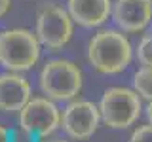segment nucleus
<instances>
[{"label":"nucleus","instance_id":"1","mask_svg":"<svg viewBox=\"0 0 152 142\" xmlns=\"http://www.w3.org/2000/svg\"><path fill=\"white\" fill-rule=\"evenodd\" d=\"M131 44L120 30L104 28L91 38L88 46L89 64L101 74H118L131 63Z\"/></svg>","mask_w":152,"mask_h":142},{"label":"nucleus","instance_id":"2","mask_svg":"<svg viewBox=\"0 0 152 142\" xmlns=\"http://www.w3.org/2000/svg\"><path fill=\"white\" fill-rule=\"evenodd\" d=\"M40 40L27 28H10L0 32V64L12 72H23L40 59Z\"/></svg>","mask_w":152,"mask_h":142},{"label":"nucleus","instance_id":"3","mask_svg":"<svg viewBox=\"0 0 152 142\" xmlns=\"http://www.w3.org/2000/svg\"><path fill=\"white\" fill-rule=\"evenodd\" d=\"M40 89L51 101H72L82 89V72L70 61H48L40 72Z\"/></svg>","mask_w":152,"mask_h":142},{"label":"nucleus","instance_id":"4","mask_svg":"<svg viewBox=\"0 0 152 142\" xmlns=\"http://www.w3.org/2000/svg\"><path fill=\"white\" fill-rule=\"evenodd\" d=\"M101 120L110 129H127L141 116V97L135 89L126 87H110L103 93L101 102Z\"/></svg>","mask_w":152,"mask_h":142},{"label":"nucleus","instance_id":"5","mask_svg":"<svg viewBox=\"0 0 152 142\" xmlns=\"http://www.w3.org/2000/svg\"><path fill=\"white\" fill-rule=\"evenodd\" d=\"M19 125L28 136L46 138L61 127V112L50 97H34L21 108Z\"/></svg>","mask_w":152,"mask_h":142},{"label":"nucleus","instance_id":"6","mask_svg":"<svg viewBox=\"0 0 152 142\" xmlns=\"http://www.w3.org/2000/svg\"><path fill=\"white\" fill-rule=\"evenodd\" d=\"M36 36L50 51H57L72 36V17L59 6H46L36 17Z\"/></svg>","mask_w":152,"mask_h":142},{"label":"nucleus","instance_id":"7","mask_svg":"<svg viewBox=\"0 0 152 142\" xmlns=\"http://www.w3.org/2000/svg\"><path fill=\"white\" fill-rule=\"evenodd\" d=\"M101 110L89 101H72L61 114V127L72 140H88L101 123Z\"/></svg>","mask_w":152,"mask_h":142},{"label":"nucleus","instance_id":"8","mask_svg":"<svg viewBox=\"0 0 152 142\" xmlns=\"http://www.w3.org/2000/svg\"><path fill=\"white\" fill-rule=\"evenodd\" d=\"M112 19L124 32H141L152 19V0H116Z\"/></svg>","mask_w":152,"mask_h":142},{"label":"nucleus","instance_id":"9","mask_svg":"<svg viewBox=\"0 0 152 142\" xmlns=\"http://www.w3.org/2000/svg\"><path fill=\"white\" fill-rule=\"evenodd\" d=\"M31 101V85L17 72L0 76V110L21 112V108Z\"/></svg>","mask_w":152,"mask_h":142},{"label":"nucleus","instance_id":"10","mask_svg":"<svg viewBox=\"0 0 152 142\" xmlns=\"http://www.w3.org/2000/svg\"><path fill=\"white\" fill-rule=\"evenodd\" d=\"M66 6H69L66 12L70 13L72 21L88 28L103 25L108 15H112L110 0H69Z\"/></svg>","mask_w":152,"mask_h":142},{"label":"nucleus","instance_id":"11","mask_svg":"<svg viewBox=\"0 0 152 142\" xmlns=\"http://www.w3.org/2000/svg\"><path fill=\"white\" fill-rule=\"evenodd\" d=\"M133 89L141 99L152 101V66H142L133 76Z\"/></svg>","mask_w":152,"mask_h":142},{"label":"nucleus","instance_id":"12","mask_svg":"<svg viewBox=\"0 0 152 142\" xmlns=\"http://www.w3.org/2000/svg\"><path fill=\"white\" fill-rule=\"evenodd\" d=\"M137 59L142 66H152V32L141 38L137 46Z\"/></svg>","mask_w":152,"mask_h":142},{"label":"nucleus","instance_id":"13","mask_svg":"<svg viewBox=\"0 0 152 142\" xmlns=\"http://www.w3.org/2000/svg\"><path fill=\"white\" fill-rule=\"evenodd\" d=\"M129 142H152V123L150 125H141L131 133Z\"/></svg>","mask_w":152,"mask_h":142},{"label":"nucleus","instance_id":"14","mask_svg":"<svg viewBox=\"0 0 152 142\" xmlns=\"http://www.w3.org/2000/svg\"><path fill=\"white\" fill-rule=\"evenodd\" d=\"M0 142H12L10 140V131L4 129L2 125H0Z\"/></svg>","mask_w":152,"mask_h":142},{"label":"nucleus","instance_id":"15","mask_svg":"<svg viewBox=\"0 0 152 142\" xmlns=\"http://www.w3.org/2000/svg\"><path fill=\"white\" fill-rule=\"evenodd\" d=\"M10 2H12V0H0V17H2L4 13L8 12V8H10Z\"/></svg>","mask_w":152,"mask_h":142},{"label":"nucleus","instance_id":"16","mask_svg":"<svg viewBox=\"0 0 152 142\" xmlns=\"http://www.w3.org/2000/svg\"><path fill=\"white\" fill-rule=\"evenodd\" d=\"M146 117L152 123V101H148V106H146Z\"/></svg>","mask_w":152,"mask_h":142},{"label":"nucleus","instance_id":"17","mask_svg":"<svg viewBox=\"0 0 152 142\" xmlns=\"http://www.w3.org/2000/svg\"><path fill=\"white\" fill-rule=\"evenodd\" d=\"M46 142H65L63 138H53V140H46Z\"/></svg>","mask_w":152,"mask_h":142}]
</instances>
